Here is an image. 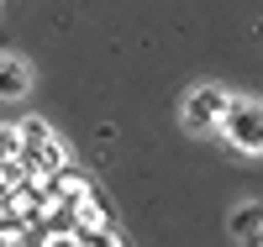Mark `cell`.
<instances>
[{"label":"cell","instance_id":"6da1fadb","mask_svg":"<svg viewBox=\"0 0 263 247\" xmlns=\"http://www.w3.org/2000/svg\"><path fill=\"white\" fill-rule=\"evenodd\" d=\"M221 131L232 137V147L263 153V105H258V100H232L227 116H221Z\"/></svg>","mask_w":263,"mask_h":247},{"label":"cell","instance_id":"7a4b0ae2","mask_svg":"<svg viewBox=\"0 0 263 247\" xmlns=\"http://www.w3.org/2000/svg\"><path fill=\"white\" fill-rule=\"evenodd\" d=\"M227 105H232V95H227L221 84H195L190 100H184V121H190V131H211V126H221Z\"/></svg>","mask_w":263,"mask_h":247},{"label":"cell","instance_id":"3957f363","mask_svg":"<svg viewBox=\"0 0 263 247\" xmlns=\"http://www.w3.org/2000/svg\"><path fill=\"white\" fill-rule=\"evenodd\" d=\"M16 137H21V158H27V168H32V158L53 142V126L42 116H27V121H16Z\"/></svg>","mask_w":263,"mask_h":247},{"label":"cell","instance_id":"277c9868","mask_svg":"<svg viewBox=\"0 0 263 247\" xmlns=\"http://www.w3.org/2000/svg\"><path fill=\"white\" fill-rule=\"evenodd\" d=\"M90 189H95V184H90V179H84L79 168H69V163L53 174V200H63V205H79V200L90 195Z\"/></svg>","mask_w":263,"mask_h":247},{"label":"cell","instance_id":"5b68a950","mask_svg":"<svg viewBox=\"0 0 263 247\" xmlns=\"http://www.w3.org/2000/svg\"><path fill=\"white\" fill-rule=\"evenodd\" d=\"M21 95H27V63L0 58V100H21Z\"/></svg>","mask_w":263,"mask_h":247},{"label":"cell","instance_id":"8992f818","mask_svg":"<svg viewBox=\"0 0 263 247\" xmlns=\"http://www.w3.org/2000/svg\"><path fill=\"white\" fill-rule=\"evenodd\" d=\"M42 226H48V237H74L79 216H74V205H63V200H53V205L42 211Z\"/></svg>","mask_w":263,"mask_h":247},{"label":"cell","instance_id":"52a82bcc","mask_svg":"<svg viewBox=\"0 0 263 247\" xmlns=\"http://www.w3.org/2000/svg\"><path fill=\"white\" fill-rule=\"evenodd\" d=\"M258 226H263V205H242L232 216V232L237 237H258Z\"/></svg>","mask_w":263,"mask_h":247},{"label":"cell","instance_id":"ba28073f","mask_svg":"<svg viewBox=\"0 0 263 247\" xmlns=\"http://www.w3.org/2000/svg\"><path fill=\"white\" fill-rule=\"evenodd\" d=\"M21 158V137H16V126H0V163H11Z\"/></svg>","mask_w":263,"mask_h":247}]
</instances>
